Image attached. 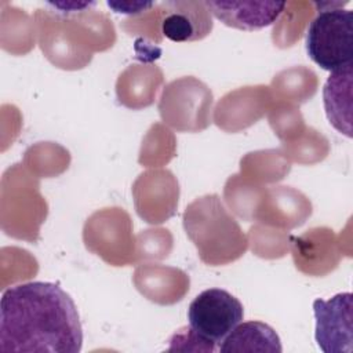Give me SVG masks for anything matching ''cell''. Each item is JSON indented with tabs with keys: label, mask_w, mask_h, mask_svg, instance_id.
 <instances>
[{
	"label": "cell",
	"mask_w": 353,
	"mask_h": 353,
	"mask_svg": "<svg viewBox=\"0 0 353 353\" xmlns=\"http://www.w3.org/2000/svg\"><path fill=\"white\" fill-rule=\"evenodd\" d=\"M83 328L77 307L58 284L30 281L0 299V352L77 353Z\"/></svg>",
	"instance_id": "6da1fadb"
},
{
	"label": "cell",
	"mask_w": 353,
	"mask_h": 353,
	"mask_svg": "<svg viewBox=\"0 0 353 353\" xmlns=\"http://www.w3.org/2000/svg\"><path fill=\"white\" fill-rule=\"evenodd\" d=\"M338 4L320 10L306 33L307 55L331 73L353 65V11Z\"/></svg>",
	"instance_id": "7a4b0ae2"
},
{
	"label": "cell",
	"mask_w": 353,
	"mask_h": 353,
	"mask_svg": "<svg viewBox=\"0 0 353 353\" xmlns=\"http://www.w3.org/2000/svg\"><path fill=\"white\" fill-rule=\"evenodd\" d=\"M243 317L241 302L222 288H208L200 292L188 309L190 328L215 347L241 323Z\"/></svg>",
	"instance_id": "3957f363"
},
{
	"label": "cell",
	"mask_w": 353,
	"mask_h": 353,
	"mask_svg": "<svg viewBox=\"0 0 353 353\" xmlns=\"http://www.w3.org/2000/svg\"><path fill=\"white\" fill-rule=\"evenodd\" d=\"M353 296L341 292L331 299H316L313 312L316 319V342L324 353H352Z\"/></svg>",
	"instance_id": "277c9868"
},
{
	"label": "cell",
	"mask_w": 353,
	"mask_h": 353,
	"mask_svg": "<svg viewBox=\"0 0 353 353\" xmlns=\"http://www.w3.org/2000/svg\"><path fill=\"white\" fill-rule=\"evenodd\" d=\"M210 14L228 26L256 30L272 25L283 12L279 1H204Z\"/></svg>",
	"instance_id": "5b68a950"
},
{
	"label": "cell",
	"mask_w": 353,
	"mask_h": 353,
	"mask_svg": "<svg viewBox=\"0 0 353 353\" xmlns=\"http://www.w3.org/2000/svg\"><path fill=\"white\" fill-rule=\"evenodd\" d=\"M171 12L161 21V33L172 41H194L207 36L212 28L204 3H168Z\"/></svg>",
	"instance_id": "8992f818"
},
{
	"label": "cell",
	"mask_w": 353,
	"mask_h": 353,
	"mask_svg": "<svg viewBox=\"0 0 353 353\" xmlns=\"http://www.w3.org/2000/svg\"><path fill=\"white\" fill-rule=\"evenodd\" d=\"M352 66L332 72L324 85V106L330 123L352 137Z\"/></svg>",
	"instance_id": "52a82bcc"
},
{
	"label": "cell",
	"mask_w": 353,
	"mask_h": 353,
	"mask_svg": "<svg viewBox=\"0 0 353 353\" xmlns=\"http://www.w3.org/2000/svg\"><path fill=\"white\" fill-rule=\"evenodd\" d=\"M221 353L272 352L281 353V342L276 331L262 321H247L236 325L218 346Z\"/></svg>",
	"instance_id": "ba28073f"
},
{
	"label": "cell",
	"mask_w": 353,
	"mask_h": 353,
	"mask_svg": "<svg viewBox=\"0 0 353 353\" xmlns=\"http://www.w3.org/2000/svg\"><path fill=\"white\" fill-rule=\"evenodd\" d=\"M108 6L114 8L116 12L132 14V12H139V11L150 7L152 3H112V1H108Z\"/></svg>",
	"instance_id": "9c48e42d"
}]
</instances>
